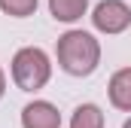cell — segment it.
I'll return each mask as SVG.
<instances>
[{
  "mask_svg": "<svg viewBox=\"0 0 131 128\" xmlns=\"http://www.w3.org/2000/svg\"><path fill=\"white\" fill-rule=\"evenodd\" d=\"M70 128H104V113L98 104H79L70 116Z\"/></svg>",
  "mask_w": 131,
  "mask_h": 128,
  "instance_id": "obj_7",
  "label": "cell"
},
{
  "mask_svg": "<svg viewBox=\"0 0 131 128\" xmlns=\"http://www.w3.org/2000/svg\"><path fill=\"white\" fill-rule=\"evenodd\" d=\"M92 25H95V31L107 34V37L128 31V25H131L128 3L125 0H101L98 6L92 9Z\"/></svg>",
  "mask_w": 131,
  "mask_h": 128,
  "instance_id": "obj_3",
  "label": "cell"
},
{
  "mask_svg": "<svg viewBox=\"0 0 131 128\" xmlns=\"http://www.w3.org/2000/svg\"><path fill=\"white\" fill-rule=\"evenodd\" d=\"M122 128H131V119H128V122H125V125H122Z\"/></svg>",
  "mask_w": 131,
  "mask_h": 128,
  "instance_id": "obj_10",
  "label": "cell"
},
{
  "mask_svg": "<svg viewBox=\"0 0 131 128\" xmlns=\"http://www.w3.org/2000/svg\"><path fill=\"white\" fill-rule=\"evenodd\" d=\"M6 95V73H3V70H0V98Z\"/></svg>",
  "mask_w": 131,
  "mask_h": 128,
  "instance_id": "obj_9",
  "label": "cell"
},
{
  "mask_svg": "<svg viewBox=\"0 0 131 128\" xmlns=\"http://www.w3.org/2000/svg\"><path fill=\"white\" fill-rule=\"evenodd\" d=\"M0 12L12 18H28L37 12V0H0Z\"/></svg>",
  "mask_w": 131,
  "mask_h": 128,
  "instance_id": "obj_8",
  "label": "cell"
},
{
  "mask_svg": "<svg viewBox=\"0 0 131 128\" xmlns=\"http://www.w3.org/2000/svg\"><path fill=\"white\" fill-rule=\"evenodd\" d=\"M21 128H61V113L49 101H31L21 110Z\"/></svg>",
  "mask_w": 131,
  "mask_h": 128,
  "instance_id": "obj_4",
  "label": "cell"
},
{
  "mask_svg": "<svg viewBox=\"0 0 131 128\" xmlns=\"http://www.w3.org/2000/svg\"><path fill=\"white\" fill-rule=\"evenodd\" d=\"M58 67L70 76H92L101 64V43L89 31H67L55 46Z\"/></svg>",
  "mask_w": 131,
  "mask_h": 128,
  "instance_id": "obj_1",
  "label": "cell"
},
{
  "mask_svg": "<svg viewBox=\"0 0 131 128\" xmlns=\"http://www.w3.org/2000/svg\"><path fill=\"white\" fill-rule=\"evenodd\" d=\"M12 82L21 92H40L52 79V61L40 46H25L12 55Z\"/></svg>",
  "mask_w": 131,
  "mask_h": 128,
  "instance_id": "obj_2",
  "label": "cell"
},
{
  "mask_svg": "<svg viewBox=\"0 0 131 128\" xmlns=\"http://www.w3.org/2000/svg\"><path fill=\"white\" fill-rule=\"evenodd\" d=\"M89 9V0H49V12L55 22H64V25H73L85 15Z\"/></svg>",
  "mask_w": 131,
  "mask_h": 128,
  "instance_id": "obj_6",
  "label": "cell"
},
{
  "mask_svg": "<svg viewBox=\"0 0 131 128\" xmlns=\"http://www.w3.org/2000/svg\"><path fill=\"white\" fill-rule=\"evenodd\" d=\"M107 95L110 104L122 113H131V67H122L110 76V86H107Z\"/></svg>",
  "mask_w": 131,
  "mask_h": 128,
  "instance_id": "obj_5",
  "label": "cell"
}]
</instances>
